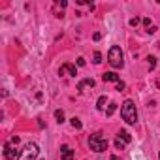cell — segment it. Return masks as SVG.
Wrapping results in <instances>:
<instances>
[{"label": "cell", "instance_id": "obj_16", "mask_svg": "<svg viewBox=\"0 0 160 160\" xmlns=\"http://www.w3.org/2000/svg\"><path fill=\"white\" fill-rule=\"evenodd\" d=\"M154 66H156V58L149 57V70H154Z\"/></svg>", "mask_w": 160, "mask_h": 160}, {"label": "cell", "instance_id": "obj_19", "mask_svg": "<svg viewBox=\"0 0 160 160\" xmlns=\"http://www.w3.org/2000/svg\"><path fill=\"white\" fill-rule=\"evenodd\" d=\"M143 25H145V27H147V30H149V28H151V27H152V25H151V19H147V17H145V19H143Z\"/></svg>", "mask_w": 160, "mask_h": 160}, {"label": "cell", "instance_id": "obj_7", "mask_svg": "<svg viewBox=\"0 0 160 160\" xmlns=\"http://www.w3.org/2000/svg\"><path fill=\"white\" fill-rule=\"evenodd\" d=\"M73 156H75V151L72 147H68V145L60 147V158L62 160H73Z\"/></svg>", "mask_w": 160, "mask_h": 160}, {"label": "cell", "instance_id": "obj_3", "mask_svg": "<svg viewBox=\"0 0 160 160\" xmlns=\"http://www.w3.org/2000/svg\"><path fill=\"white\" fill-rule=\"evenodd\" d=\"M89 147H91L92 151H96V152H104V151L108 149V139L104 138L102 132H96V134H92V136L89 138Z\"/></svg>", "mask_w": 160, "mask_h": 160}, {"label": "cell", "instance_id": "obj_22", "mask_svg": "<svg viewBox=\"0 0 160 160\" xmlns=\"http://www.w3.org/2000/svg\"><path fill=\"white\" fill-rule=\"evenodd\" d=\"M147 32H149V34H154V32H156V27H154V25H152V27H151V28H149V30H147Z\"/></svg>", "mask_w": 160, "mask_h": 160}, {"label": "cell", "instance_id": "obj_26", "mask_svg": "<svg viewBox=\"0 0 160 160\" xmlns=\"http://www.w3.org/2000/svg\"><path fill=\"white\" fill-rule=\"evenodd\" d=\"M158 158H160V152H158Z\"/></svg>", "mask_w": 160, "mask_h": 160}, {"label": "cell", "instance_id": "obj_17", "mask_svg": "<svg viewBox=\"0 0 160 160\" xmlns=\"http://www.w3.org/2000/svg\"><path fill=\"white\" fill-rule=\"evenodd\" d=\"M92 62H94V64H100V62H102V55H100L98 51L94 53V60H92Z\"/></svg>", "mask_w": 160, "mask_h": 160}, {"label": "cell", "instance_id": "obj_1", "mask_svg": "<svg viewBox=\"0 0 160 160\" xmlns=\"http://www.w3.org/2000/svg\"><path fill=\"white\" fill-rule=\"evenodd\" d=\"M121 117L124 122L128 124H136L138 122V111H136V104L132 100H126L122 106H121Z\"/></svg>", "mask_w": 160, "mask_h": 160}, {"label": "cell", "instance_id": "obj_8", "mask_svg": "<svg viewBox=\"0 0 160 160\" xmlns=\"http://www.w3.org/2000/svg\"><path fill=\"white\" fill-rule=\"evenodd\" d=\"M102 79H104V81H115V83H119V81H121L119 75H117L115 72H106V73L102 75Z\"/></svg>", "mask_w": 160, "mask_h": 160}, {"label": "cell", "instance_id": "obj_23", "mask_svg": "<svg viewBox=\"0 0 160 160\" xmlns=\"http://www.w3.org/2000/svg\"><path fill=\"white\" fill-rule=\"evenodd\" d=\"M92 38H94V40H96V42H98V40H100V38H102V34H100V32H94V36H92Z\"/></svg>", "mask_w": 160, "mask_h": 160}, {"label": "cell", "instance_id": "obj_25", "mask_svg": "<svg viewBox=\"0 0 160 160\" xmlns=\"http://www.w3.org/2000/svg\"><path fill=\"white\" fill-rule=\"evenodd\" d=\"M156 85H158V89H160V79H158V81H156Z\"/></svg>", "mask_w": 160, "mask_h": 160}, {"label": "cell", "instance_id": "obj_11", "mask_svg": "<svg viewBox=\"0 0 160 160\" xmlns=\"http://www.w3.org/2000/svg\"><path fill=\"white\" fill-rule=\"evenodd\" d=\"M106 102H108V98H106V96H100V98H98V102H96V109L104 111V109H106Z\"/></svg>", "mask_w": 160, "mask_h": 160}, {"label": "cell", "instance_id": "obj_13", "mask_svg": "<svg viewBox=\"0 0 160 160\" xmlns=\"http://www.w3.org/2000/svg\"><path fill=\"white\" fill-rule=\"evenodd\" d=\"M70 122H72V126H73L75 130H81V128H83V124H81V121H79L77 117H73V119H72Z\"/></svg>", "mask_w": 160, "mask_h": 160}, {"label": "cell", "instance_id": "obj_12", "mask_svg": "<svg viewBox=\"0 0 160 160\" xmlns=\"http://www.w3.org/2000/svg\"><path fill=\"white\" fill-rule=\"evenodd\" d=\"M55 119H57L58 124L64 122V111H62V109H57V111H55Z\"/></svg>", "mask_w": 160, "mask_h": 160}, {"label": "cell", "instance_id": "obj_9", "mask_svg": "<svg viewBox=\"0 0 160 160\" xmlns=\"http://www.w3.org/2000/svg\"><path fill=\"white\" fill-rule=\"evenodd\" d=\"M85 87H94V79H91V77L83 79V81L79 83V85H77V91H83Z\"/></svg>", "mask_w": 160, "mask_h": 160}, {"label": "cell", "instance_id": "obj_21", "mask_svg": "<svg viewBox=\"0 0 160 160\" xmlns=\"http://www.w3.org/2000/svg\"><path fill=\"white\" fill-rule=\"evenodd\" d=\"M117 91H124V83H122V81L117 83Z\"/></svg>", "mask_w": 160, "mask_h": 160}, {"label": "cell", "instance_id": "obj_20", "mask_svg": "<svg viewBox=\"0 0 160 160\" xmlns=\"http://www.w3.org/2000/svg\"><path fill=\"white\" fill-rule=\"evenodd\" d=\"M77 66H85V58H83V57L77 58Z\"/></svg>", "mask_w": 160, "mask_h": 160}, {"label": "cell", "instance_id": "obj_18", "mask_svg": "<svg viewBox=\"0 0 160 160\" xmlns=\"http://www.w3.org/2000/svg\"><path fill=\"white\" fill-rule=\"evenodd\" d=\"M139 21H141L139 17H134V19H130V25H132V27H138V25H139Z\"/></svg>", "mask_w": 160, "mask_h": 160}, {"label": "cell", "instance_id": "obj_15", "mask_svg": "<svg viewBox=\"0 0 160 160\" xmlns=\"http://www.w3.org/2000/svg\"><path fill=\"white\" fill-rule=\"evenodd\" d=\"M115 147H117V149H119V151H122V149H124V141H122V139H119V138H117V139H115Z\"/></svg>", "mask_w": 160, "mask_h": 160}, {"label": "cell", "instance_id": "obj_24", "mask_svg": "<svg viewBox=\"0 0 160 160\" xmlns=\"http://www.w3.org/2000/svg\"><path fill=\"white\" fill-rule=\"evenodd\" d=\"M12 143H15V145H17V143H19V136H13V138H12Z\"/></svg>", "mask_w": 160, "mask_h": 160}, {"label": "cell", "instance_id": "obj_6", "mask_svg": "<svg viewBox=\"0 0 160 160\" xmlns=\"http://www.w3.org/2000/svg\"><path fill=\"white\" fill-rule=\"evenodd\" d=\"M58 75H77V70H75L73 64L66 62V64H62V66L58 68Z\"/></svg>", "mask_w": 160, "mask_h": 160}, {"label": "cell", "instance_id": "obj_2", "mask_svg": "<svg viewBox=\"0 0 160 160\" xmlns=\"http://www.w3.org/2000/svg\"><path fill=\"white\" fill-rule=\"evenodd\" d=\"M40 154V147L34 141H28L23 145V149L19 151V158L17 160H36Z\"/></svg>", "mask_w": 160, "mask_h": 160}, {"label": "cell", "instance_id": "obj_14", "mask_svg": "<svg viewBox=\"0 0 160 160\" xmlns=\"http://www.w3.org/2000/svg\"><path fill=\"white\" fill-rule=\"evenodd\" d=\"M115 109H117V104H113V102H111V104L108 106V111H106V113H108V117H111V115L115 113Z\"/></svg>", "mask_w": 160, "mask_h": 160}, {"label": "cell", "instance_id": "obj_10", "mask_svg": "<svg viewBox=\"0 0 160 160\" xmlns=\"http://www.w3.org/2000/svg\"><path fill=\"white\" fill-rule=\"evenodd\" d=\"M117 138H119V139H122L124 143H130V141H132V136H130L126 130H121V132L117 134Z\"/></svg>", "mask_w": 160, "mask_h": 160}, {"label": "cell", "instance_id": "obj_5", "mask_svg": "<svg viewBox=\"0 0 160 160\" xmlns=\"http://www.w3.org/2000/svg\"><path fill=\"white\" fill-rule=\"evenodd\" d=\"M4 158H6V160H15V158H19V152H17V149H15V143H12V141H6V143H4Z\"/></svg>", "mask_w": 160, "mask_h": 160}, {"label": "cell", "instance_id": "obj_4", "mask_svg": "<svg viewBox=\"0 0 160 160\" xmlns=\"http://www.w3.org/2000/svg\"><path fill=\"white\" fill-rule=\"evenodd\" d=\"M108 62L113 66V68H122L124 60H122V51L119 45H111L109 53H108Z\"/></svg>", "mask_w": 160, "mask_h": 160}]
</instances>
